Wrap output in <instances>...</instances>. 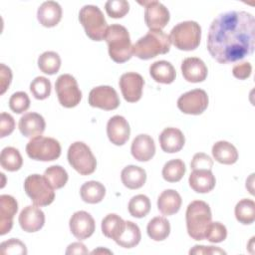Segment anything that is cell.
<instances>
[{
  "label": "cell",
  "mask_w": 255,
  "mask_h": 255,
  "mask_svg": "<svg viewBox=\"0 0 255 255\" xmlns=\"http://www.w3.org/2000/svg\"><path fill=\"white\" fill-rule=\"evenodd\" d=\"M255 19L246 11L219 14L211 23L207 36V50L220 64L244 59L254 51Z\"/></svg>",
  "instance_id": "cell-1"
},
{
  "label": "cell",
  "mask_w": 255,
  "mask_h": 255,
  "mask_svg": "<svg viewBox=\"0 0 255 255\" xmlns=\"http://www.w3.org/2000/svg\"><path fill=\"white\" fill-rule=\"evenodd\" d=\"M104 39L108 44L109 55L114 62L122 64L131 58L132 46L126 27L120 24L108 26Z\"/></svg>",
  "instance_id": "cell-2"
},
{
  "label": "cell",
  "mask_w": 255,
  "mask_h": 255,
  "mask_svg": "<svg viewBox=\"0 0 255 255\" xmlns=\"http://www.w3.org/2000/svg\"><path fill=\"white\" fill-rule=\"evenodd\" d=\"M170 44L167 34L161 30H149L132 45V54L141 60H149L168 53Z\"/></svg>",
  "instance_id": "cell-3"
},
{
  "label": "cell",
  "mask_w": 255,
  "mask_h": 255,
  "mask_svg": "<svg viewBox=\"0 0 255 255\" xmlns=\"http://www.w3.org/2000/svg\"><path fill=\"white\" fill-rule=\"evenodd\" d=\"M185 218L188 235L197 241L205 239L207 228L212 219L209 205L202 200L192 201L187 206Z\"/></svg>",
  "instance_id": "cell-4"
},
{
  "label": "cell",
  "mask_w": 255,
  "mask_h": 255,
  "mask_svg": "<svg viewBox=\"0 0 255 255\" xmlns=\"http://www.w3.org/2000/svg\"><path fill=\"white\" fill-rule=\"evenodd\" d=\"M170 42L182 51H191L200 44L201 27L195 21H183L176 24L170 31Z\"/></svg>",
  "instance_id": "cell-5"
},
{
  "label": "cell",
  "mask_w": 255,
  "mask_h": 255,
  "mask_svg": "<svg viewBox=\"0 0 255 255\" xmlns=\"http://www.w3.org/2000/svg\"><path fill=\"white\" fill-rule=\"evenodd\" d=\"M79 20L90 39L104 40L108 26L104 14L98 6L85 5L79 12Z\"/></svg>",
  "instance_id": "cell-6"
},
{
  "label": "cell",
  "mask_w": 255,
  "mask_h": 255,
  "mask_svg": "<svg viewBox=\"0 0 255 255\" xmlns=\"http://www.w3.org/2000/svg\"><path fill=\"white\" fill-rule=\"evenodd\" d=\"M70 165L81 175L92 174L97 167V160L91 148L83 141L73 142L68 149Z\"/></svg>",
  "instance_id": "cell-7"
},
{
  "label": "cell",
  "mask_w": 255,
  "mask_h": 255,
  "mask_svg": "<svg viewBox=\"0 0 255 255\" xmlns=\"http://www.w3.org/2000/svg\"><path fill=\"white\" fill-rule=\"evenodd\" d=\"M26 194L37 206H47L55 199L54 188L40 174H31L24 181Z\"/></svg>",
  "instance_id": "cell-8"
},
{
  "label": "cell",
  "mask_w": 255,
  "mask_h": 255,
  "mask_svg": "<svg viewBox=\"0 0 255 255\" xmlns=\"http://www.w3.org/2000/svg\"><path fill=\"white\" fill-rule=\"evenodd\" d=\"M26 152L32 159L52 161L61 155V144L53 137L39 135L27 143Z\"/></svg>",
  "instance_id": "cell-9"
},
{
  "label": "cell",
  "mask_w": 255,
  "mask_h": 255,
  "mask_svg": "<svg viewBox=\"0 0 255 255\" xmlns=\"http://www.w3.org/2000/svg\"><path fill=\"white\" fill-rule=\"evenodd\" d=\"M55 90L59 103L65 108H74L81 102L82 92L79 89L77 80L70 74H63L58 77L55 83Z\"/></svg>",
  "instance_id": "cell-10"
},
{
  "label": "cell",
  "mask_w": 255,
  "mask_h": 255,
  "mask_svg": "<svg viewBox=\"0 0 255 255\" xmlns=\"http://www.w3.org/2000/svg\"><path fill=\"white\" fill-rule=\"evenodd\" d=\"M208 107V96L204 90L194 89L184 93L177 100V108L187 115H200Z\"/></svg>",
  "instance_id": "cell-11"
},
{
  "label": "cell",
  "mask_w": 255,
  "mask_h": 255,
  "mask_svg": "<svg viewBox=\"0 0 255 255\" xmlns=\"http://www.w3.org/2000/svg\"><path fill=\"white\" fill-rule=\"evenodd\" d=\"M138 3L144 6V21L149 30H161L169 22V11L162 3L155 0Z\"/></svg>",
  "instance_id": "cell-12"
},
{
  "label": "cell",
  "mask_w": 255,
  "mask_h": 255,
  "mask_svg": "<svg viewBox=\"0 0 255 255\" xmlns=\"http://www.w3.org/2000/svg\"><path fill=\"white\" fill-rule=\"evenodd\" d=\"M89 104L94 108L112 111L120 106V99L114 88L110 86H99L91 90Z\"/></svg>",
  "instance_id": "cell-13"
},
{
  "label": "cell",
  "mask_w": 255,
  "mask_h": 255,
  "mask_svg": "<svg viewBox=\"0 0 255 255\" xmlns=\"http://www.w3.org/2000/svg\"><path fill=\"white\" fill-rule=\"evenodd\" d=\"M124 99L128 103H135L140 100L144 85L143 78L133 72L125 73L120 78L119 82Z\"/></svg>",
  "instance_id": "cell-14"
},
{
  "label": "cell",
  "mask_w": 255,
  "mask_h": 255,
  "mask_svg": "<svg viewBox=\"0 0 255 255\" xmlns=\"http://www.w3.org/2000/svg\"><path fill=\"white\" fill-rule=\"evenodd\" d=\"M72 234L79 240H85L91 237L95 231V220L90 213L81 210L75 212L69 221Z\"/></svg>",
  "instance_id": "cell-15"
},
{
  "label": "cell",
  "mask_w": 255,
  "mask_h": 255,
  "mask_svg": "<svg viewBox=\"0 0 255 255\" xmlns=\"http://www.w3.org/2000/svg\"><path fill=\"white\" fill-rule=\"evenodd\" d=\"M107 134L112 143L116 145L125 144L130 134L128 121L119 115L112 117L107 124Z\"/></svg>",
  "instance_id": "cell-16"
},
{
  "label": "cell",
  "mask_w": 255,
  "mask_h": 255,
  "mask_svg": "<svg viewBox=\"0 0 255 255\" xmlns=\"http://www.w3.org/2000/svg\"><path fill=\"white\" fill-rule=\"evenodd\" d=\"M19 224L26 232L39 231L45 224V214L37 205H28L20 212Z\"/></svg>",
  "instance_id": "cell-17"
},
{
  "label": "cell",
  "mask_w": 255,
  "mask_h": 255,
  "mask_svg": "<svg viewBox=\"0 0 255 255\" xmlns=\"http://www.w3.org/2000/svg\"><path fill=\"white\" fill-rule=\"evenodd\" d=\"M183 78L190 83L203 82L207 77V67L205 63L196 57L185 58L181 63Z\"/></svg>",
  "instance_id": "cell-18"
},
{
  "label": "cell",
  "mask_w": 255,
  "mask_h": 255,
  "mask_svg": "<svg viewBox=\"0 0 255 255\" xmlns=\"http://www.w3.org/2000/svg\"><path fill=\"white\" fill-rule=\"evenodd\" d=\"M18 203L16 199L8 194L0 196V234L8 233L13 226V218L17 213Z\"/></svg>",
  "instance_id": "cell-19"
},
{
  "label": "cell",
  "mask_w": 255,
  "mask_h": 255,
  "mask_svg": "<svg viewBox=\"0 0 255 255\" xmlns=\"http://www.w3.org/2000/svg\"><path fill=\"white\" fill-rule=\"evenodd\" d=\"M46 128L44 118L37 113H27L19 121L20 132L26 137H36L42 135Z\"/></svg>",
  "instance_id": "cell-20"
},
{
  "label": "cell",
  "mask_w": 255,
  "mask_h": 255,
  "mask_svg": "<svg viewBox=\"0 0 255 255\" xmlns=\"http://www.w3.org/2000/svg\"><path fill=\"white\" fill-rule=\"evenodd\" d=\"M130 151L132 156L138 161H147L155 153V144L153 138L145 133L136 135L132 142Z\"/></svg>",
  "instance_id": "cell-21"
},
{
  "label": "cell",
  "mask_w": 255,
  "mask_h": 255,
  "mask_svg": "<svg viewBox=\"0 0 255 255\" xmlns=\"http://www.w3.org/2000/svg\"><path fill=\"white\" fill-rule=\"evenodd\" d=\"M189 186L197 193H207L211 191L216 183L215 176L211 169H193L188 178Z\"/></svg>",
  "instance_id": "cell-22"
},
{
  "label": "cell",
  "mask_w": 255,
  "mask_h": 255,
  "mask_svg": "<svg viewBox=\"0 0 255 255\" xmlns=\"http://www.w3.org/2000/svg\"><path fill=\"white\" fill-rule=\"evenodd\" d=\"M159 144L161 149L167 153L179 151L185 142L182 131L176 128H166L159 134Z\"/></svg>",
  "instance_id": "cell-23"
},
{
  "label": "cell",
  "mask_w": 255,
  "mask_h": 255,
  "mask_svg": "<svg viewBox=\"0 0 255 255\" xmlns=\"http://www.w3.org/2000/svg\"><path fill=\"white\" fill-rule=\"evenodd\" d=\"M37 18L44 27H54L62 19V8L60 4L55 1L43 2L38 8Z\"/></svg>",
  "instance_id": "cell-24"
},
{
  "label": "cell",
  "mask_w": 255,
  "mask_h": 255,
  "mask_svg": "<svg viewBox=\"0 0 255 255\" xmlns=\"http://www.w3.org/2000/svg\"><path fill=\"white\" fill-rule=\"evenodd\" d=\"M181 196L174 189L162 191L157 198V208L163 215H173L180 209Z\"/></svg>",
  "instance_id": "cell-25"
},
{
  "label": "cell",
  "mask_w": 255,
  "mask_h": 255,
  "mask_svg": "<svg viewBox=\"0 0 255 255\" xmlns=\"http://www.w3.org/2000/svg\"><path fill=\"white\" fill-rule=\"evenodd\" d=\"M149 74L156 83L160 84H171L176 77L174 67L164 60L152 63L149 67Z\"/></svg>",
  "instance_id": "cell-26"
},
{
  "label": "cell",
  "mask_w": 255,
  "mask_h": 255,
  "mask_svg": "<svg viewBox=\"0 0 255 255\" xmlns=\"http://www.w3.org/2000/svg\"><path fill=\"white\" fill-rule=\"evenodd\" d=\"M121 179L126 187L129 189H137L145 183L146 172L140 166L128 165L122 170Z\"/></svg>",
  "instance_id": "cell-27"
},
{
  "label": "cell",
  "mask_w": 255,
  "mask_h": 255,
  "mask_svg": "<svg viewBox=\"0 0 255 255\" xmlns=\"http://www.w3.org/2000/svg\"><path fill=\"white\" fill-rule=\"evenodd\" d=\"M211 152L214 159L222 164H233L238 159V151L236 147L226 140L215 142Z\"/></svg>",
  "instance_id": "cell-28"
},
{
  "label": "cell",
  "mask_w": 255,
  "mask_h": 255,
  "mask_svg": "<svg viewBox=\"0 0 255 255\" xmlns=\"http://www.w3.org/2000/svg\"><path fill=\"white\" fill-rule=\"evenodd\" d=\"M126 227V221L115 213L108 214L102 220V232L103 234L113 240H117Z\"/></svg>",
  "instance_id": "cell-29"
},
{
  "label": "cell",
  "mask_w": 255,
  "mask_h": 255,
  "mask_svg": "<svg viewBox=\"0 0 255 255\" xmlns=\"http://www.w3.org/2000/svg\"><path fill=\"white\" fill-rule=\"evenodd\" d=\"M80 194L85 202L96 204L104 199L106 195V188L101 182L91 180L85 182L81 186Z\"/></svg>",
  "instance_id": "cell-30"
},
{
  "label": "cell",
  "mask_w": 255,
  "mask_h": 255,
  "mask_svg": "<svg viewBox=\"0 0 255 255\" xmlns=\"http://www.w3.org/2000/svg\"><path fill=\"white\" fill-rule=\"evenodd\" d=\"M147 235L154 241H162L170 233V224L165 217L156 216L152 218L146 227Z\"/></svg>",
  "instance_id": "cell-31"
},
{
  "label": "cell",
  "mask_w": 255,
  "mask_h": 255,
  "mask_svg": "<svg viewBox=\"0 0 255 255\" xmlns=\"http://www.w3.org/2000/svg\"><path fill=\"white\" fill-rule=\"evenodd\" d=\"M140 238L141 234L139 227L131 221H126L125 230L116 240V243L124 248H132L139 243Z\"/></svg>",
  "instance_id": "cell-32"
},
{
  "label": "cell",
  "mask_w": 255,
  "mask_h": 255,
  "mask_svg": "<svg viewBox=\"0 0 255 255\" xmlns=\"http://www.w3.org/2000/svg\"><path fill=\"white\" fill-rule=\"evenodd\" d=\"M0 163L4 169L8 171H16L21 168L23 164V158L17 148L7 146L1 151Z\"/></svg>",
  "instance_id": "cell-33"
},
{
  "label": "cell",
  "mask_w": 255,
  "mask_h": 255,
  "mask_svg": "<svg viewBox=\"0 0 255 255\" xmlns=\"http://www.w3.org/2000/svg\"><path fill=\"white\" fill-rule=\"evenodd\" d=\"M234 212L236 219L240 223L249 225L255 220V202L248 198L241 199L237 202Z\"/></svg>",
  "instance_id": "cell-34"
},
{
  "label": "cell",
  "mask_w": 255,
  "mask_h": 255,
  "mask_svg": "<svg viewBox=\"0 0 255 255\" xmlns=\"http://www.w3.org/2000/svg\"><path fill=\"white\" fill-rule=\"evenodd\" d=\"M38 67L43 73L47 75H54L60 70L61 58L56 52H44L38 58Z\"/></svg>",
  "instance_id": "cell-35"
},
{
  "label": "cell",
  "mask_w": 255,
  "mask_h": 255,
  "mask_svg": "<svg viewBox=\"0 0 255 255\" xmlns=\"http://www.w3.org/2000/svg\"><path fill=\"white\" fill-rule=\"evenodd\" d=\"M185 170V164L181 159H171L163 165L162 177L167 182H177L183 177Z\"/></svg>",
  "instance_id": "cell-36"
},
{
  "label": "cell",
  "mask_w": 255,
  "mask_h": 255,
  "mask_svg": "<svg viewBox=\"0 0 255 255\" xmlns=\"http://www.w3.org/2000/svg\"><path fill=\"white\" fill-rule=\"evenodd\" d=\"M43 176L54 189H60L64 187L68 181V173L66 169L61 165L49 166L45 170Z\"/></svg>",
  "instance_id": "cell-37"
},
{
  "label": "cell",
  "mask_w": 255,
  "mask_h": 255,
  "mask_svg": "<svg viewBox=\"0 0 255 255\" xmlns=\"http://www.w3.org/2000/svg\"><path fill=\"white\" fill-rule=\"evenodd\" d=\"M128 208L131 216L142 218L146 216L150 210V200L144 194H137L130 198Z\"/></svg>",
  "instance_id": "cell-38"
},
{
  "label": "cell",
  "mask_w": 255,
  "mask_h": 255,
  "mask_svg": "<svg viewBox=\"0 0 255 255\" xmlns=\"http://www.w3.org/2000/svg\"><path fill=\"white\" fill-rule=\"evenodd\" d=\"M30 91L35 99L45 100L51 94V82L45 77H36L30 84Z\"/></svg>",
  "instance_id": "cell-39"
},
{
  "label": "cell",
  "mask_w": 255,
  "mask_h": 255,
  "mask_svg": "<svg viewBox=\"0 0 255 255\" xmlns=\"http://www.w3.org/2000/svg\"><path fill=\"white\" fill-rule=\"evenodd\" d=\"M107 14L111 18H122L129 10V4L126 0H109L105 4Z\"/></svg>",
  "instance_id": "cell-40"
},
{
  "label": "cell",
  "mask_w": 255,
  "mask_h": 255,
  "mask_svg": "<svg viewBox=\"0 0 255 255\" xmlns=\"http://www.w3.org/2000/svg\"><path fill=\"white\" fill-rule=\"evenodd\" d=\"M9 107L14 113L22 114L29 109L30 99L25 92H16L10 97Z\"/></svg>",
  "instance_id": "cell-41"
},
{
  "label": "cell",
  "mask_w": 255,
  "mask_h": 255,
  "mask_svg": "<svg viewBox=\"0 0 255 255\" xmlns=\"http://www.w3.org/2000/svg\"><path fill=\"white\" fill-rule=\"evenodd\" d=\"M226 237H227V229L222 223L215 221L209 224L205 234V239H207L212 243H219L224 241Z\"/></svg>",
  "instance_id": "cell-42"
},
{
  "label": "cell",
  "mask_w": 255,
  "mask_h": 255,
  "mask_svg": "<svg viewBox=\"0 0 255 255\" xmlns=\"http://www.w3.org/2000/svg\"><path fill=\"white\" fill-rule=\"evenodd\" d=\"M2 254L11 255H25L27 254V249L25 244L16 238H11L1 243L0 245Z\"/></svg>",
  "instance_id": "cell-43"
},
{
  "label": "cell",
  "mask_w": 255,
  "mask_h": 255,
  "mask_svg": "<svg viewBox=\"0 0 255 255\" xmlns=\"http://www.w3.org/2000/svg\"><path fill=\"white\" fill-rule=\"evenodd\" d=\"M190 166H191L192 170L199 169V168L211 169L213 166V160L207 154H205L203 152H197L193 155Z\"/></svg>",
  "instance_id": "cell-44"
},
{
  "label": "cell",
  "mask_w": 255,
  "mask_h": 255,
  "mask_svg": "<svg viewBox=\"0 0 255 255\" xmlns=\"http://www.w3.org/2000/svg\"><path fill=\"white\" fill-rule=\"evenodd\" d=\"M15 128L13 117L7 113H1L0 116V137H5L12 133Z\"/></svg>",
  "instance_id": "cell-45"
},
{
  "label": "cell",
  "mask_w": 255,
  "mask_h": 255,
  "mask_svg": "<svg viewBox=\"0 0 255 255\" xmlns=\"http://www.w3.org/2000/svg\"><path fill=\"white\" fill-rule=\"evenodd\" d=\"M252 66L248 62L237 64L232 69V74L235 78L239 80H245L251 76Z\"/></svg>",
  "instance_id": "cell-46"
},
{
  "label": "cell",
  "mask_w": 255,
  "mask_h": 255,
  "mask_svg": "<svg viewBox=\"0 0 255 255\" xmlns=\"http://www.w3.org/2000/svg\"><path fill=\"white\" fill-rule=\"evenodd\" d=\"M12 81V72L11 69L4 64L0 65V86H1V91L0 95H3L8 87L10 86Z\"/></svg>",
  "instance_id": "cell-47"
},
{
  "label": "cell",
  "mask_w": 255,
  "mask_h": 255,
  "mask_svg": "<svg viewBox=\"0 0 255 255\" xmlns=\"http://www.w3.org/2000/svg\"><path fill=\"white\" fill-rule=\"evenodd\" d=\"M189 254H226V252L218 247L195 245L189 250Z\"/></svg>",
  "instance_id": "cell-48"
},
{
  "label": "cell",
  "mask_w": 255,
  "mask_h": 255,
  "mask_svg": "<svg viewBox=\"0 0 255 255\" xmlns=\"http://www.w3.org/2000/svg\"><path fill=\"white\" fill-rule=\"evenodd\" d=\"M89 251L86 246L81 242H74L70 244L66 250V254H88Z\"/></svg>",
  "instance_id": "cell-49"
}]
</instances>
